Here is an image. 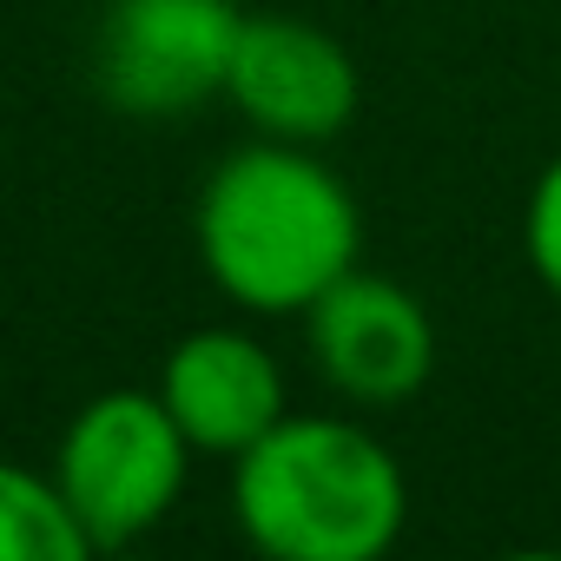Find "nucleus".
Returning a JSON list of instances; mask_svg holds the SVG:
<instances>
[{"instance_id": "f257e3e1", "label": "nucleus", "mask_w": 561, "mask_h": 561, "mask_svg": "<svg viewBox=\"0 0 561 561\" xmlns=\"http://www.w3.org/2000/svg\"><path fill=\"white\" fill-rule=\"evenodd\" d=\"M205 277L257 318H305L344 271H357L364 218L351 185L291 139H257L211 165L192 211Z\"/></svg>"}, {"instance_id": "f03ea898", "label": "nucleus", "mask_w": 561, "mask_h": 561, "mask_svg": "<svg viewBox=\"0 0 561 561\" xmlns=\"http://www.w3.org/2000/svg\"><path fill=\"white\" fill-rule=\"evenodd\" d=\"M231 515L277 561H377L410 522V482L364 423L285 416L231 456Z\"/></svg>"}, {"instance_id": "7ed1b4c3", "label": "nucleus", "mask_w": 561, "mask_h": 561, "mask_svg": "<svg viewBox=\"0 0 561 561\" xmlns=\"http://www.w3.org/2000/svg\"><path fill=\"white\" fill-rule=\"evenodd\" d=\"M192 456L198 449L185 443L159 390H100L60 430L54 482L93 548H126L172 515Z\"/></svg>"}, {"instance_id": "20e7f679", "label": "nucleus", "mask_w": 561, "mask_h": 561, "mask_svg": "<svg viewBox=\"0 0 561 561\" xmlns=\"http://www.w3.org/2000/svg\"><path fill=\"white\" fill-rule=\"evenodd\" d=\"M238 27L244 14L231 0H113L93 27V87L139 119L225 100Z\"/></svg>"}, {"instance_id": "39448f33", "label": "nucleus", "mask_w": 561, "mask_h": 561, "mask_svg": "<svg viewBox=\"0 0 561 561\" xmlns=\"http://www.w3.org/2000/svg\"><path fill=\"white\" fill-rule=\"evenodd\" d=\"M305 344H311L324 390H337L344 403H364V410L410 403L436 370V324H430L423 298L377 271L337 277L305 311Z\"/></svg>"}, {"instance_id": "423d86ee", "label": "nucleus", "mask_w": 561, "mask_h": 561, "mask_svg": "<svg viewBox=\"0 0 561 561\" xmlns=\"http://www.w3.org/2000/svg\"><path fill=\"white\" fill-rule=\"evenodd\" d=\"M357 60L311 21L291 14H244L225 100L264 133L291 146H324L357 119Z\"/></svg>"}, {"instance_id": "0eeeda50", "label": "nucleus", "mask_w": 561, "mask_h": 561, "mask_svg": "<svg viewBox=\"0 0 561 561\" xmlns=\"http://www.w3.org/2000/svg\"><path fill=\"white\" fill-rule=\"evenodd\" d=\"M152 390L198 456H244L264 430L291 416L277 357L251 331H231V324H205V331L179 337L165 351Z\"/></svg>"}, {"instance_id": "6e6552de", "label": "nucleus", "mask_w": 561, "mask_h": 561, "mask_svg": "<svg viewBox=\"0 0 561 561\" xmlns=\"http://www.w3.org/2000/svg\"><path fill=\"white\" fill-rule=\"evenodd\" d=\"M93 541L60 482L0 456V561H87Z\"/></svg>"}, {"instance_id": "1a4fd4ad", "label": "nucleus", "mask_w": 561, "mask_h": 561, "mask_svg": "<svg viewBox=\"0 0 561 561\" xmlns=\"http://www.w3.org/2000/svg\"><path fill=\"white\" fill-rule=\"evenodd\" d=\"M522 251L535 264V277L561 298V159L541 165L535 192H528V211H522Z\"/></svg>"}]
</instances>
